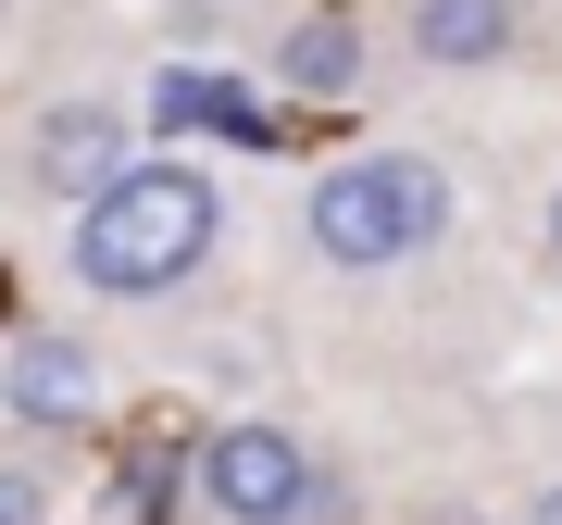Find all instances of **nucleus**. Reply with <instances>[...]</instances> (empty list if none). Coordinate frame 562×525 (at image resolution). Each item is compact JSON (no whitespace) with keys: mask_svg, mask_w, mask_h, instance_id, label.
Masks as SVG:
<instances>
[{"mask_svg":"<svg viewBox=\"0 0 562 525\" xmlns=\"http://www.w3.org/2000/svg\"><path fill=\"white\" fill-rule=\"evenodd\" d=\"M525 525H562V488H538V501H525Z\"/></svg>","mask_w":562,"mask_h":525,"instance_id":"1a4fd4ad","label":"nucleus"},{"mask_svg":"<svg viewBox=\"0 0 562 525\" xmlns=\"http://www.w3.org/2000/svg\"><path fill=\"white\" fill-rule=\"evenodd\" d=\"M0 525H50V488L25 476V463H0Z\"/></svg>","mask_w":562,"mask_h":525,"instance_id":"6e6552de","label":"nucleus"},{"mask_svg":"<svg viewBox=\"0 0 562 525\" xmlns=\"http://www.w3.org/2000/svg\"><path fill=\"white\" fill-rule=\"evenodd\" d=\"M313 250L338 262V276H387V262H413V250H438L450 238V176L438 163H413V150H362V163H325L313 176Z\"/></svg>","mask_w":562,"mask_h":525,"instance_id":"f03ea898","label":"nucleus"},{"mask_svg":"<svg viewBox=\"0 0 562 525\" xmlns=\"http://www.w3.org/2000/svg\"><path fill=\"white\" fill-rule=\"evenodd\" d=\"M0 401H13L25 425H88V413H101V364H88V338L25 325V338L0 350Z\"/></svg>","mask_w":562,"mask_h":525,"instance_id":"39448f33","label":"nucleus"},{"mask_svg":"<svg viewBox=\"0 0 562 525\" xmlns=\"http://www.w3.org/2000/svg\"><path fill=\"white\" fill-rule=\"evenodd\" d=\"M525 25V0H413V51L450 63V76H475V63H501Z\"/></svg>","mask_w":562,"mask_h":525,"instance_id":"423d86ee","label":"nucleus"},{"mask_svg":"<svg viewBox=\"0 0 562 525\" xmlns=\"http://www.w3.org/2000/svg\"><path fill=\"white\" fill-rule=\"evenodd\" d=\"M125 138H138V125H125L113 101H63V113H38V138H25V188H38V201H63V213L101 201L125 163H138Z\"/></svg>","mask_w":562,"mask_h":525,"instance_id":"20e7f679","label":"nucleus"},{"mask_svg":"<svg viewBox=\"0 0 562 525\" xmlns=\"http://www.w3.org/2000/svg\"><path fill=\"white\" fill-rule=\"evenodd\" d=\"M225 238V201L201 163H125L101 201H76V288H101V301H162V288H188Z\"/></svg>","mask_w":562,"mask_h":525,"instance_id":"f257e3e1","label":"nucleus"},{"mask_svg":"<svg viewBox=\"0 0 562 525\" xmlns=\"http://www.w3.org/2000/svg\"><path fill=\"white\" fill-rule=\"evenodd\" d=\"M201 501H213L225 525H313L338 488H325V463L288 438V425L238 413V425H213V438H201Z\"/></svg>","mask_w":562,"mask_h":525,"instance_id":"7ed1b4c3","label":"nucleus"},{"mask_svg":"<svg viewBox=\"0 0 562 525\" xmlns=\"http://www.w3.org/2000/svg\"><path fill=\"white\" fill-rule=\"evenodd\" d=\"M276 88L288 101H350L362 88V38H350V13H301L276 38Z\"/></svg>","mask_w":562,"mask_h":525,"instance_id":"0eeeda50","label":"nucleus"},{"mask_svg":"<svg viewBox=\"0 0 562 525\" xmlns=\"http://www.w3.org/2000/svg\"><path fill=\"white\" fill-rule=\"evenodd\" d=\"M550 250H562V201H550Z\"/></svg>","mask_w":562,"mask_h":525,"instance_id":"9d476101","label":"nucleus"}]
</instances>
